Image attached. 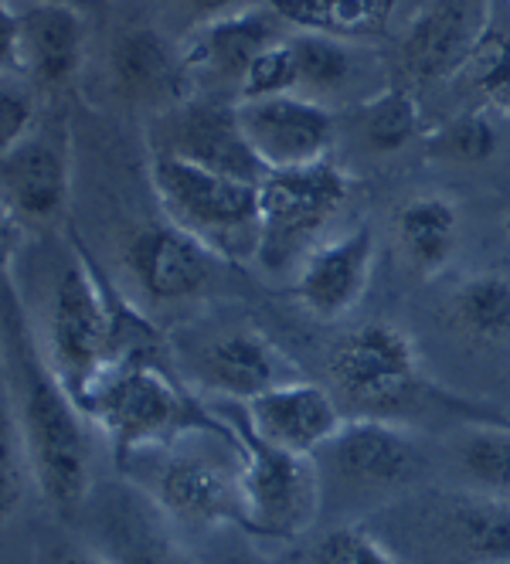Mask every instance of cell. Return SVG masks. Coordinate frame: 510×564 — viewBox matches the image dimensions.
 <instances>
[{"label": "cell", "mask_w": 510, "mask_h": 564, "mask_svg": "<svg viewBox=\"0 0 510 564\" xmlns=\"http://www.w3.org/2000/svg\"><path fill=\"white\" fill-rule=\"evenodd\" d=\"M4 354H8V398L18 432L37 479V497L52 510L72 513L93 490V435L89 415L65 391L45 360L24 310L18 306L14 282L4 286Z\"/></svg>", "instance_id": "cell-1"}, {"label": "cell", "mask_w": 510, "mask_h": 564, "mask_svg": "<svg viewBox=\"0 0 510 564\" xmlns=\"http://www.w3.org/2000/svg\"><path fill=\"white\" fill-rule=\"evenodd\" d=\"M327 378L347 419H388L405 425L409 415L433 401V405L456 409L474 422H510L490 409H474L463 398L428 384L422 378L415 340L384 319L355 327L330 347Z\"/></svg>", "instance_id": "cell-2"}, {"label": "cell", "mask_w": 510, "mask_h": 564, "mask_svg": "<svg viewBox=\"0 0 510 564\" xmlns=\"http://www.w3.org/2000/svg\"><path fill=\"white\" fill-rule=\"evenodd\" d=\"M83 412L109 442L120 469L143 453L167 449L198 432L235 435L221 412L202 405L161 365H123L106 371L86 394Z\"/></svg>", "instance_id": "cell-3"}, {"label": "cell", "mask_w": 510, "mask_h": 564, "mask_svg": "<svg viewBox=\"0 0 510 564\" xmlns=\"http://www.w3.org/2000/svg\"><path fill=\"white\" fill-rule=\"evenodd\" d=\"M187 435L167 449H153L127 463L153 507L187 531L246 528L242 494V442L239 435Z\"/></svg>", "instance_id": "cell-4"}, {"label": "cell", "mask_w": 510, "mask_h": 564, "mask_svg": "<svg viewBox=\"0 0 510 564\" xmlns=\"http://www.w3.org/2000/svg\"><path fill=\"white\" fill-rule=\"evenodd\" d=\"M324 482V507H381L412 497L428 473L419 435L388 419H347L313 456Z\"/></svg>", "instance_id": "cell-5"}, {"label": "cell", "mask_w": 510, "mask_h": 564, "mask_svg": "<svg viewBox=\"0 0 510 564\" xmlns=\"http://www.w3.org/2000/svg\"><path fill=\"white\" fill-rule=\"evenodd\" d=\"M150 181L167 221L202 238L225 262L256 259L262 231L259 184L208 171L171 153L153 156Z\"/></svg>", "instance_id": "cell-6"}, {"label": "cell", "mask_w": 510, "mask_h": 564, "mask_svg": "<svg viewBox=\"0 0 510 564\" xmlns=\"http://www.w3.org/2000/svg\"><path fill=\"white\" fill-rule=\"evenodd\" d=\"M37 344H42L45 360L65 391L83 409L86 394L116 365L109 286L86 252L68 256L65 265L55 272L45 330Z\"/></svg>", "instance_id": "cell-7"}, {"label": "cell", "mask_w": 510, "mask_h": 564, "mask_svg": "<svg viewBox=\"0 0 510 564\" xmlns=\"http://www.w3.org/2000/svg\"><path fill=\"white\" fill-rule=\"evenodd\" d=\"M242 442V494H246V528L242 534L265 541H296L324 510V482L313 456H296L259 438L242 405L221 412Z\"/></svg>", "instance_id": "cell-8"}, {"label": "cell", "mask_w": 510, "mask_h": 564, "mask_svg": "<svg viewBox=\"0 0 510 564\" xmlns=\"http://www.w3.org/2000/svg\"><path fill=\"white\" fill-rule=\"evenodd\" d=\"M433 564H510V503L469 490L405 497L384 513Z\"/></svg>", "instance_id": "cell-9"}, {"label": "cell", "mask_w": 510, "mask_h": 564, "mask_svg": "<svg viewBox=\"0 0 510 564\" xmlns=\"http://www.w3.org/2000/svg\"><path fill=\"white\" fill-rule=\"evenodd\" d=\"M350 191V181L330 160L290 171H269L259 184L262 231L256 262L269 272H283L296 259L303 262L321 246L324 228L337 218Z\"/></svg>", "instance_id": "cell-10"}, {"label": "cell", "mask_w": 510, "mask_h": 564, "mask_svg": "<svg viewBox=\"0 0 510 564\" xmlns=\"http://www.w3.org/2000/svg\"><path fill=\"white\" fill-rule=\"evenodd\" d=\"M86 28L72 4L31 0L24 11L0 14V65L4 75L28 78L31 86L58 89L83 65Z\"/></svg>", "instance_id": "cell-11"}, {"label": "cell", "mask_w": 510, "mask_h": 564, "mask_svg": "<svg viewBox=\"0 0 510 564\" xmlns=\"http://www.w3.org/2000/svg\"><path fill=\"white\" fill-rule=\"evenodd\" d=\"M239 123L265 171L321 164L337 137L334 112L300 93L239 102Z\"/></svg>", "instance_id": "cell-12"}, {"label": "cell", "mask_w": 510, "mask_h": 564, "mask_svg": "<svg viewBox=\"0 0 510 564\" xmlns=\"http://www.w3.org/2000/svg\"><path fill=\"white\" fill-rule=\"evenodd\" d=\"M156 153L184 156L191 164H202L208 171L242 177L252 184H262V177L269 174L242 133L239 102H218V99L181 102L164 119V147Z\"/></svg>", "instance_id": "cell-13"}, {"label": "cell", "mask_w": 510, "mask_h": 564, "mask_svg": "<svg viewBox=\"0 0 510 564\" xmlns=\"http://www.w3.org/2000/svg\"><path fill=\"white\" fill-rule=\"evenodd\" d=\"M127 269L153 303H181L198 296L218 262H225L202 238L174 221H153L127 241Z\"/></svg>", "instance_id": "cell-14"}, {"label": "cell", "mask_w": 510, "mask_h": 564, "mask_svg": "<svg viewBox=\"0 0 510 564\" xmlns=\"http://www.w3.org/2000/svg\"><path fill=\"white\" fill-rule=\"evenodd\" d=\"M375 275V231L368 225L321 241L293 275L296 303L317 319H340L355 310Z\"/></svg>", "instance_id": "cell-15"}, {"label": "cell", "mask_w": 510, "mask_h": 564, "mask_svg": "<svg viewBox=\"0 0 510 564\" xmlns=\"http://www.w3.org/2000/svg\"><path fill=\"white\" fill-rule=\"evenodd\" d=\"M242 415L269 446H280L296 456H317L347 422L334 391L303 378L249 398Z\"/></svg>", "instance_id": "cell-16"}, {"label": "cell", "mask_w": 510, "mask_h": 564, "mask_svg": "<svg viewBox=\"0 0 510 564\" xmlns=\"http://www.w3.org/2000/svg\"><path fill=\"white\" fill-rule=\"evenodd\" d=\"M4 218L18 225H48L68 205V150L65 140L34 130L0 156Z\"/></svg>", "instance_id": "cell-17"}, {"label": "cell", "mask_w": 510, "mask_h": 564, "mask_svg": "<svg viewBox=\"0 0 510 564\" xmlns=\"http://www.w3.org/2000/svg\"><path fill=\"white\" fill-rule=\"evenodd\" d=\"M300 378L303 375L293 360L269 337L249 327L221 334L198 357V384L218 398L239 401V405L269 388Z\"/></svg>", "instance_id": "cell-18"}, {"label": "cell", "mask_w": 510, "mask_h": 564, "mask_svg": "<svg viewBox=\"0 0 510 564\" xmlns=\"http://www.w3.org/2000/svg\"><path fill=\"white\" fill-rule=\"evenodd\" d=\"M480 31L484 21L474 0H428L405 28L402 62L422 83H436L466 65Z\"/></svg>", "instance_id": "cell-19"}, {"label": "cell", "mask_w": 510, "mask_h": 564, "mask_svg": "<svg viewBox=\"0 0 510 564\" xmlns=\"http://www.w3.org/2000/svg\"><path fill=\"white\" fill-rule=\"evenodd\" d=\"M167 523L171 520L143 490H127L112 497L96 517L99 551L112 564H198L181 547Z\"/></svg>", "instance_id": "cell-20"}, {"label": "cell", "mask_w": 510, "mask_h": 564, "mask_svg": "<svg viewBox=\"0 0 510 564\" xmlns=\"http://www.w3.org/2000/svg\"><path fill=\"white\" fill-rule=\"evenodd\" d=\"M280 18L269 8H246L225 18L208 21L198 37L187 45L184 52V65L187 72H208L218 78H231V83H242V75L249 72V65L276 42L280 37Z\"/></svg>", "instance_id": "cell-21"}, {"label": "cell", "mask_w": 510, "mask_h": 564, "mask_svg": "<svg viewBox=\"0 0 510 564\" xmlns=\"http://www.w3.org/2000/svg\"><path fill=\"white\" fill-rule=\"evenodd\" d=\"M109 75L112 86L133 102L181 99L191 83L184 55H177L153 28H130L116 34L109 48Z\"/></svg>", "instance_id": "cell-22"}, {"label": "cell", "mask_w": 510, "mask_h": 564, "mask_svg": "<svg viewBox=\"0 0 510 564\" xmlns=\"http://www.w3.org/2000/svg\"><path fill=\"white\" fill-rule=\"evenodd\" d=\"M446 466L459 490L510 503V422H463L446 438Z\"/></svg>", "instance_id": "cell-23"}, {"label": "cell", "mask_w": 510, "mask_h": 564, "mask_svg": "<svg viewBox=\"0 0 510 564\" xmlns=\"http://www.w3.org/2000/svg\"><path fill=\"white\" fill-rule=\"evenodd\" d=\"M395 238H399V249L405 252V259L419 272L436 275L453 262V256L459 249L463 221H459V212L449 197L419 194V197H409L399 208Z\"/></svg>", "instance_id": "cell-24"}, {"label": "cell", "mask_w": 510, "mask_h": 564, "mask_svg": "<svg viewBox=\"0 0 510 564\" xmlns=\"http://www.w3.org/2000/svg\"><path fill=\"white\" fill-rule=\"evenodd\" d=\"M262 4L300 34H327L355 45L384 34L395 11V0H262Z\"/></svg>", "instance_id": "cell-25"}, {"label": "cell", "mask_w": 510, "mask_h": 564, "mask_svg": "<svg viewBox=\"0 0 510 564\" xmlns=\"http://www.w3.org/2000/svg\"><path fill=\"white\" fill-rule=\"evenodd\" d=\"M449 324L474 344H507L510 340V275L474 272L449 296Z\"/></svg>", "instance_id": "cell-26"}, {"label": "cell", "mask_w": 510, "mask_h": 564, "mask_svg": "<svg viewBox=\"0 0 510 564\" xmlns=\"http://www.w3.org/2000/svg\"><path fill=\"white\" fill-rule=\"evenodd\" d=\"M290 42L296 52V75H300L296 93L300 96L324 102V96L344 93L347 83H355L358 62H361V52L355 42L327 37V34H296Z\"/></svg>", "instance_id": "cell-27"}, {"label": "cell", "mask_w": 510, "mask_h": 564, "mask_svg": "<svg viewBox=\"0 0 510 564\" xmlns=\"http://www.w3.org/2000/svg\"><path fill=\"white\" fill-rule=\"evenodd\" d=\"M286 564H405V557L378 531L347 520L324 531L321 538H313Z\"/></svg>", "instance_id": "cell-28"}, {"label": "cell", "mask_w": 510, "mask_h": 564, "mask_svg": "<svg viewBox=\"0 0 510 564\" xmlns=\"http://www.w3.org/2000/svg\"><path fill=\"white\" fill-rule=\"evenodd\" d=\"M419 102L409 89L388 86L358 109V127L371 150L399 153L419 133Z\"/></svg>", "instance_id": "cell-29"}, {"label": "cell", "mask_w": 510, "mask_h": 564, "mask_svg": "<svg viewBox=\"0 0 510 564\" xmlns=\"http://www.w3.org/2000/svg\"><path fill=\"white\" fill-rule=\"evenodd\" d=\"M463 68L487 102L510 106V24H484Z\"/></svg>", "instance_id": "cell-30"}, {"label": "cell", "mask_w": 510, "mask_h": 564, "mask_svg": "<svg viewBox=\"0 0 510 564\" xmlns=\"http://www.w3.org/2000/svg\"><path fill=\"white\" fill-rule=\"evenodd\" d=\"M497 127L484 112H463L428 137V153L453 164H480L497 153Z\"/></svg>", "instance_id": "cell-31"}, {"label": "cell", "mask_w": 510, "mask_h": 564, "mask_svg": "<svg viewBox=\"0 0 510 564\" xmlns=\"http://www.w3.org/2000/svg\"><path fill=\"white\" fill-rule=\"evenodd\" d=\"M300 86L296 75V52L293 42L283 37L272 48H265L239 83V102L246 99H269V96H290Z\"/></svg>", "instance_id": "cell-32"}, {"label": "cell", "mask_w": 510, "mask_h": 564, "mask_svg": "<svg viewBox=\"0 0 510 564\" xmlns=\"http://www.w3.org/2000/svg\"><path fill=\"white\" fill-rule=\"evenodd\" d=\"M0 442H4V453H0V510H4V520H11L14 510L28 503L24 497L37 490V479L8 405H4V432H0Z\"/></svg>", "instance_id": "cell-33"}, {"label": "cell", "mask_w": 510, "mask_h": 564, "mask_svg": "<svg viewBox=\"0 0 510 564\" xmlns=\"http://www.w3.org/2000/svg\"><path fill=\"white\" fill-rule=\"evenodd\" d=\"M34 116L37 106L31 83L18 75H4V86H0V143H4V150L34 133Z\"/></svg>", "instance_id": "cell-34"}, {"label": "cell", "mask_w": 510, "mask_h": 564, "mask_svg": "<svg viewBox=\"0 0 510 564\" xmlns=\"http://www.w3.org/2000/svg\"><path fill=\"white\" fill-rule=\"evenodd\" d=\"M37 564H112L99 547L78 544L68 538H45L37 544Z\"/></svg>", "instance_id": "cell-35"}, {"label": "cell", "mask_w": 510, "mask_h": 564, "mask_svg": "<svg viewBox=\"0 0 510 564\" xmlns=\"http://www.w3.org/2000/svg\"><path fill=\"white\" fill-rule=\"evenodd\" d=\"M177 4H181L184 11H191V14L215 21V18H225V14H235V11H239L242 0H177Z\"/></svg>", "instance_id": "cell-36"}, {"label": "cell", "mask_w": 510, "mask_h": 564, "mask_svg": "<svg viewBox=\"0 0 510 564\" xmlns=\"http://www.w3.org/2000/svg\"><path fill=\"white\" fill-rule=\"evenodd\" d=\"M218 564H272V561L259 557L252 547H228V551H225V557H221Z\"/></svg>", "instance_id": "cell-37"}, {"label": "cell", "mask_w": 510, "mask_h": 564, "mask_svg": "<svg viewBox=\"0 0 510 564\" xmlns=\"http://www.w3.org/2000/svg\"><path fill=\"white\" fill-rule=\"evenodd\" d=\"M52 4H72V8H86L93 0H52Z\"/></svg>", "instance_id": "cell-38"}, {"label": "cell", "mask_w": 510, "mask_h": 564, "mask_svg": "<svg viewBox=\"0 0 510 564\" xmlns=\"http://www.w3.org/2000/svg\"><path fill=\"white\" fill-rule=\"evenodd\" d=\"M503 228H507V238H510V215H507V221H503Z\"/></svg>", "instance_id": "cell-39"}]
</instances>
